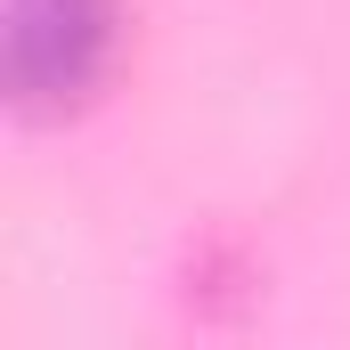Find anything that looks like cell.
Wrapping results in <instances>:
<instances>
[{
  "mask_svg": "<svg viewBox=\"0 0 350 350\" xmlns=\"http://www.w3.org/2000/svg\"><path fill=\"white\" fill-rule=\"evenodd\" d=\"M122 66V0H0V90L25 122L82 114Z\"/></svg>",
  "mask_w": 350,
  "mask_h": 350,
  "instance_id": "6da1fadb",
  "label": "cell"
}]
</instances>
